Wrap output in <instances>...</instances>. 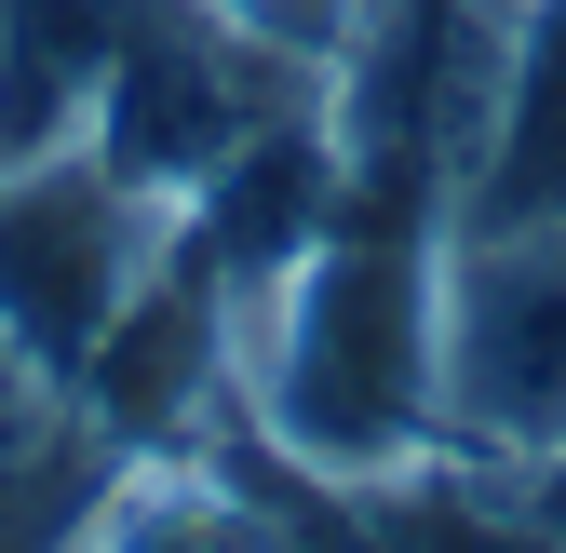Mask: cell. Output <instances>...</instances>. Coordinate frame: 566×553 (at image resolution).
Returning <instances> with one entry per match:
<instances>
[{
    "label": "cell",
    "mask_w": 566,
    "mask_h": 553,
    "mask_svg": "<svg viewBox=\"0 0 566 553\" xmlns=\"http://www.w3.org/2000/svg\"><path fill=\"white\" fill-rule=\"evenodd\" d=\"M446 217L337 202V217L230 311V419L256 459L324 487H405L446 459V352H432Z\"/></svg>",
    "instance_id": "cell-1"
},
{
    "label": "cell",
    "mask_w": 566,
    "mask_h": 553,
    "mask_svg": "<svg viewBox=\"0 0 566 553\" xmlns=\"http://www.w3.org/2000/svg\"><path fill=\"white\" fill-rule=\"evenodd\" d=\"M432 352H446V459L526 487L566 446V217H446Z\"/></svg>",
    "instance_id": "cell-2"
},
{
    "label": "cell",
    "mask_w": 566,
    "mask_h": 553,
    "mask_svg": "<svg viewBox=\"0 0 566 553\" xmlns=\"http://www.w3.org/2000/svg\"><path fill=\"white\" fill-rule=\"evenodd\" d=\"M163 257H176V202L135 189L95 135L0 163V324H14L67 392H82L95 337L135 311V284H149Z\"/></svg>",
    "instance_id": "cell-3"
},
{
    "label": "cell",
    "mask_w": 566,
    "mask_h": 553,
    "mask_svg": "<svg viewBox=\"0 0 566 553\" xmlns=\"http://www.w3.org/2000/svg\"><path fill=\"white\" fill-rule=\"evenodd\" d=\"M54 553H283V500H270V472H243L202 432L189 446H122Z\"/></svg>",
    "instance_id": "cell-4"
},
{
    "label": "cell",
    "mask_w": 566,
    "mask_h": 553,
    "mask_svg": "<svg viewBox=\"0 0 566 553\" xmlns=\"http://www.w3.org/2000/svg\"><path fill=\"white\" fill-rule=\"evenodd\" d=\"M108 459H122V446L82 419V392L0 324V553H54Z\"/></svg>",
    "instance_id": "cell-5"
},
{
    "label": "cell",
    "mask_w": 566,
    "mask_h": 553,
    "mask_svg": "<svg viewBox=\"0 0 566 553\" xmlns=\"http://www.w3.org/2000/svg\"><path fill=\"white\" fill-rule=\"evenodd\" d=\"M459 217H566V0H526L513 95H500V135H485Z\"/></svg>",
    "instance_id": "cell-6"
},
{
    "label": "cell",
    "mask_w": 566,
    "mask_h": 553,
    "mask_svg": "<svg viewBox=\"0 0 566 553\" xmlns=\"http://www.w3.org/2000/svg\"><path fill=\"white\" fill-rule=\"evenodd\" d=\"M513 513H526V526H539V540L566 553V446H553V459L526 472V487H513Z\"/></svg>",
    "instance_id": "cell-7"
}]
</instances>
